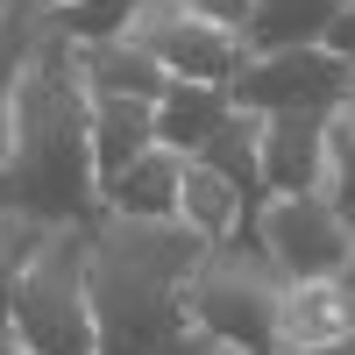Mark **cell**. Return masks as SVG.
<instances>
[{
  "label": "cell",
  "instance_id": "obj_1",
  "mask_svg": "<svg viewBox=\"0 0 355 355\" xmlns=\"http://www.w3.org/2000/svg\"><path fill=\"white\" fill-rule=\"evenodd\" d=\"M0 206L36 220H100V171H93V93L78 71V36L36 28L15 93L8 142H0Z\"/></svg>",
  "mask_w": 355,
  "mask_h": 355
},
{
  "label": "cell",
  "instance_id": "obj_2",
  "mask_svg": "<svg viewBox=\"0 0 355 355\" xmlns=\"http://www.w3.org/2000/svg\"><path fill=\"white\" fill-rule=\"evenodd\" d=\"M199 256H206V242L192 227H178L171 214L164 220L100 214L93 249H85L100 355H206V348H220L185 313V284H192Z\"/></svg>",
  "mask_w": 355,
  "mask_h": 355
},
{
  "label": "cell",
  "instance_id": "obj_3",
  "mask_svg": "<svg viewBox=\"0 0 355 355\" xmlns=\"http://www.w3.org/2000/svg\"><path fill=\"white\" fill-rule=\"evenodd\" d=\"M85 249H93V220H50L43 242L28 249L21 277H15L8 327L36 355H100L93 291H85Z\"/></svg>",
  "mask_w": 355,
  "mask_h": 355
},
{
  "label": "cell",
  "instance_id": "obj_4",
  "mask_svg": "<svg viewBox=\"0 0 355 355\" xmlns=\"http://www.w3.org/2000/svg\"><path fill=\"white\" fill-rule=\"evenodd\" d=\"M284 284L270 270V256H263L249 234L242 242H220L192 263V284H185V313L199 334H214L242 355H270V334H277V299Z\"/></svg>",
  "mask_w": 355,
  "mask_h": 355
},
{
  "label": "cell",
  "instance_id": "obj_5",
  "mask_svg": "<svg viewBox=\"0 0 355 355\" xmlns=\"http://www.w3.org/2000/svg\"><path fill=\"white\" fill-rule=\"evenodd\" d=\"M249 242L270 256L277 277L299 284V277H348L355 227L327 192H263L249 214Z\"/></svg>",
  "mask_w": 355,
  "mask_h": 355
},
{
  "label": "cell",
  "instance_id": "obj_6",
  "mask_svg": "<svg viewBox=\"0 0 355 355\" xmlns=\"http://www.w3.org/2000/svg\"><path fill=\"white\" fill-rule=\"evenodd\" d=\"M128 43H135V50H150L157 64H164L171 78H185V85H227L234 71L249 64L242 28L192 15L185 0H135Z\"/></svg>",
  "mask_w": 355,
  "mask_h": 355
},
{
  "label": "cell",
  "instance_id": "obj_7",
  "mask_svg": "<svg viewBox=\"0 0 355 355\" xmlns=\"http://www.w3.org/2000/svg\"><path fill=\"white\" fill-rule=\"evenodd\" d=\"M355 85V64L334 57L327 43H299V50H263L249 57L242 71L227 78V100L234 107H256V114H284V107H320L334 114Z\"/></svg>",
  "mask_w": 355,
  "mask_h": 355
},
{
  "label": "cell",
  "instance_id": "obj_8",
  "mask_svg": "<svg viewBox=\"0 0 355 355\" xmlns=\"http://www.w3.org/2000/svg\"><path fill=\"white\" fill-rule=\"evenodd\" d=\"M355 327V284L348 277H299L277 299V334L270 355H313V348H341Z\"/></svg>",
  "mask_w": 355,
  "mask_h": 355
},
{
  "label": "cell",
  "instance_id": "obj_9",
  "mask_svg": "<svg viewBox=\"0 0 355 355\" xmlns=\"http://www.w3.org/2000/svg\"><path fill=\"white\" fill-rule=\"evenodd\" d=\"M327 171V114L284 107L263 114V192H313Z\"/></svg>",
  "mask_w": 355,
  "mask_h": 355
},
{
  "label": "cell",
  "instance_id": "obj_10",
  "mask_svg": "<svg viewBox=\"0 0 355 355\" xmlns=\"http://www.w3.org/2000/svg\"><path fill=\"white\" fill-rule=\"evenodd\" d=\"M249 192L234 185V178H220L214 164H199L185 157V171H178V206H171V220L178 227H192L206 249H220V242H242L249 234Z\"/></svg>",
  "mask_w": 355,
  "mask_h": 355
},
{
  "label": "cell",
  "instance_id": "obj_11",
  "mask_svg": "<svg viewBox=\"0 0 355 355\" xmlns=\"http://www.w3.org/2000/svg\"><path fill=\"white\" fill-rule=\"evenodd\" d=\"M178 171H185V150L171 142H150L135 164H121V178L100 185V214H142V220H164L178 206Z\"/></svg>",
  "mask_w": 355,
  "mask_h": 355
},
{
  "label": "cell",
  "instance_id": "obj_12",
  "mask_svg": "<svg viewBox=\"0 0 355 355\" xmlns=\"http://www.w3.org/2000/svg\"><path fill=\"white\" fill-rule=\"evenodd\" d=\"M78 71H85V93H114V100H164L171 93V71L150 50H135L128 36L78 43Z\"/></svg>",
  "mask_w": 355,
  "mask_h": 355
},
{
  "label": "cell",
  "instance_id": "obj_13",
  "mask_svg": "<svg viewBox=\"0 0 355 355\" xmlns=\"http://www.w3.org/2000/svg\"><path fill=\"white\" fill-rule=\"evenodd\" d=\"M150 142H157V100L93 93V171H100V185L121 178V164H135Z\"/></svg>",
  "mask_w": 355,
  "mask_h": 355
},
{
  "label": "cell",
  "instance_id": "obj_14",
  "mask_svg": "<svg viewBox=\"0 0 355 355\" xmlns=\"http://www.w3.org/2000/svg\"><path fill=\"white\" fill-rule=\"evenodd\" d=\"M341 0H256L249 21H242V50L263 57V50H299V43H320L327 36Z\"/></svg>",
  "mask_w": 355,
  "mask_h": 355
},
{
  "label": "cell",
  "instance_id": "obj_15",
  "mask_svg": "<svg viewBox=\"0 0 355 355\" xmlns=\"http://www.w3.org/2000/svg\"><path fill=\"white\" fill-rule=\"evenodd\" d=\"M192 157L214 164L220 178H234V185L249 192V206H256V199H263V114H256V107H227V121L206 135Z\"/></svg>",
  "mask_w": 355,
  "mask_h": 355
},
{
  "label": "cell",
  "instance_id": "obj_16",
  "mask_svg": "<svg viewBox=\"0 0 355 355\" xmlns=\"http://www.w3.org/2000/svg\"><path fill=\"white\" fill-rule=\"evenodd\" d=\"M227 85H185V78H171V93L157 100V142H171V150H199L206 135H214L227 121Z\"/></svg>",
  "mask_w": 355,
  "mask_h": 355
},
{
  "label": "cell",
  "instance_id": "obj_17",
  "mask_svg": "<svg viewBox=\"0 0 355 355\" xmlns=\"http://www.w3.org/2000/svg\"><path fill=\"white\" fill-rule=\"evenodd\" d=\"M313 192H327L341 206V220L355 227V85H348V100L327 114V171H320Z\"/></svg>",
  "mask_w": 355,
  "mask_h": 355
},
{
  "label": "cell",
  "instance_id": "obj_18",
  "mask_svg": "<svg viewBox=\"0 0 355 355\" xmlns=\"http://www.w3.org/2000/svg\"><path fill=\"white\" fill-rule=\"evenodd\" d=\"M43 21H50L43 0H15V8L0 15V142H8V93H15V71H21V57H28V43H36Z\"/></svg>",
  "mask_w": 355,
  "mask_h": 355
},
{
  "label": "cell",
  "instance_id": "obj_19",
  "mask_svg": "<svg viewBox=\"0 0 355 355\" xmlns=\"http://www.w3.org/2000/svg\"><path fill=\"white\" fill-rule=\"evenodd\" d=\"M43 227H50V220H36V214H15V206H0V327H8V306H15V277H21L28 249L43 242Z\"/></svg>",
  "mask_w": 355,
  "mask_h": 355
},
{
  "label": "cell",
  "instance_id": "obj_20",
  "mask_svg": "<svg viewBox=\"0 0 355 355\" xmlns=\"http://www.w3.org/2000/svg\"><path fill=\"white\" fill-rule=\"evenodd\" d=\"M57 28L78 43H100V36H128V21H135V0H78V8H50Z\"/></svg>",
  "mask_w": 355,
  "mask_h": 355
},
{
  "label": "cell",
  "instance_id": "obj_21",
  "mask_svg": "<svg viewBox=\"0 0 355 355\" xmlns=\"http://www.w3.org/2000/svg\"><path fill=\"white\" fill-rule=\"evenodd\" d=\"M320 43L355 64V0H341V8H334V21H327V36H320Z\"/></svg>",
  "mask_w": 355,
  "mask_h": 355
},
{
  "label": "cell",
  "instance_id": "obj_22",
  "mask_svg": "<svg viewBox=\"0 0 355 355\" xmlns=\"http://www.w3.org/2000/svg\"><path fill=\"white\" fill-rule=\"evenodd\" d=\"M0 355H36V348H28V341H21L15 327H0Z\"/></svg>",
  "mask_w": 355,
  "mask_h": 355
},
{
  "label": "cell",
  "instance_id": "obj_23",
  "mask_svg": "<svg viewBox=\"0 0 355 355\" xmlns=\"http://www.w3.org/2000/svg\"><path fill=\"white\" fill-rule=\"evenodd\" d=\"M206 355H242V348H227V341H220V348H206Z\"/></svg>",
  "mask_w": 355,
  "mask_h": 355
},
{
  "label": "cell",
  "instance_id": "obj_24",
  "mask_svg": "<svg viewBox=\"0 0 355 355\" xmlns=\"http://www.w3.org/2000/svg\"><path fill=\"white\" fill-rule=\"evenodd\" d=\"M341 355H355V327H348V341H341Z\"/></svg>",
  "mask_w": 355,
  "mask_h": 355
},
{
  "label": "cell",
  "instance_id": "obj_25",
  "mask_svg": "<svg viewBox=\"0 0 355 355\" xmlns=\"http://www.w3.org/2000/svg\"><path fill=\"white\" fill-rule=\"evenodd\" d=\"M43 8H78V0H43Z\"/></svg>",
  "mask_w": 355,
  "mask_h": 355
},
{
  "label": "cell",
  "instance_id": "obj_26",
  "mask_svg": "<svg viewBox=\"0 0 355 355\" xmlns=\"http://www.w3.org/2000/svg\"><path fill=\"white\" fill-rule=\"evenodd\" d=\"M313 355H341V348H313Z\"/></svg>",
  "mask_w": 355,
  "mask_h": 355
},
{
  "label": "cell",
  "instance_id": "obj_27",
  "mask_svg": "<svg viewBox=\"0 0 355 355\" xmlns=\"http://www.w3.org/2000/svg\"><path fill=\"white\" fill-rule=\"evenodd\" d=\"M348 284H355V256H348Z\"/></svg>",
  "mask_w": 355,
  "mask_h": 355
}]
</instances>
